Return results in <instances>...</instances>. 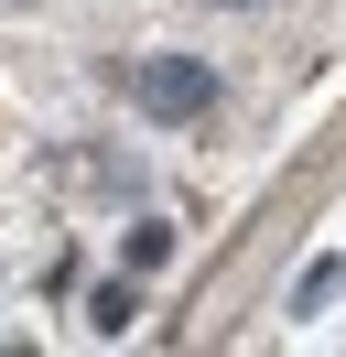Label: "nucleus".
Instances as JSON below:
<instances>
[{"mask_svg": "<svg viewBox=\"0 0 346 357\" xmlns=\"http://www.w3.org/2000/svg\"><path fill=\"white\" fill-rule=\"evenodd\" d=\"M130 87H141L151 119H206V109H216V66H195V54H141Z\"/></svg>", "mask_w": 346, "mask_h": 357, "instance_id": "obj_1", "label": "nucleus"}, {"mask_svg": "<svg viewBox=\"0 0 346 357\" xmlns=\"http://www.w3.org/2000/svg\"><path fill=\"white\" fill-rule=\"evenodd\" d=\"M227 11H260V0H227Z\"/></svg>", "mask_w": 346, "mask_h": 357, "instance_id": "obj_4", "label": "nucleus"}, {"mask_svg": "<svg viewBox=\"0 0 346 357\" xmlns=\"http://www.w3.org/2000/svg\"><path fill=\"white\" fill-rule=\"evenodd\" d=\"M86 325H98V335H130V325H141V292H130V282H108L98 303H86Z\"/></svg>", "mask_w": 346, "mask_h": 357, "instance_id": "obj_2", "label": "nucleus"}, {"mask_svg": "<svg viewBox=\"0 0 346 357\" xmlns=\"http://www.w3.org/2000/svg\"><path fill=\"white\" fill-rule=\"evenodd\" d=\"M119 260H130V271H163V260H173V227H163V217H141V227L119 238Z\"/></svg>", "mask_w": 346, "mask_h": 357, "instance_id": "obj_3", "label": "nucleus"}]
</instances>
